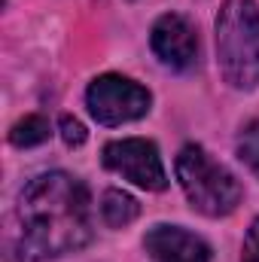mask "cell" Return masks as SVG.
I'll list each match as a JSON object with an SVG mask.
<instances>
[{"label": "cell", "mask_w": 259, "mask_h": 262, "mask_svg": "<svg viewBox=\"0 0 259 262\" xmlns=\"http://www.w3.org/2000/svg\"><path fill=\"white\" fill-rule=\"evenodd\" d=\"M217 64L238 92L259 85V6L253 0L223 3L217 15Z\"/></svg>", "instance_id": "cell-2"}, {"label": "cell", "mask_w": 259, "mask_h": 262, "mask_svg": "<svg viewBox=\"0 0 259 262\" xmlns=\"http://www.w3.org/2000/svg\"><path fill=\"white\" fill-rule=\"evenodd\" d=\"M104 165L116 174H122L140 189L149 192H162L168 189V174L159 156V146L146 137H122V140H110L101 152Z\"/></svg>", "instance_id": "cell-5"}, {"label": "cell", "mask_w": 259, "mask_h": 262, "mask_svg": "<svg viewBox=\"0 0 259 262\" xmlns=\"http://www.w3.org/2000/svg\"><path fill=\"white\" fill-rule=\"evenodd\" d=\"M18 247L28 259H52L82 250L92 235V198L79 177L46 171L34 177L18 198Z\"/></svg>", "instance_id": "cell-1"}, {"label": "cell", "mask_w": 259, "mask_h": 262, "mask_svg": "<svg viewBox=\"0 0 259 262\" xmlns=\"http://www.w3.org/2000/svg\"><path fill=\"white\" fill-rule=\"evenodd\" d=\"M85 104L98 125H122V122H134L149 113L153 95L128 76L104 73L92 79L85 92Z\"/></svg>", "instance_id": "cell-4"}, {"label": "cell", "mask_w": 259, "mask_h": 262, "mask_svg": "<svg viewBox=\"0 0 259 262\" xmlns=\"http://www.w3.org/2000/svg\"><path fill=\"white\" fill-rule=\"evenodd\" d=\"M137 213H140L137 198L128 195V192H122V189H107L104 198H101V216H104V223L110 229H125V226H131L137 220Z\"/></svg>", "instance_id": "cell-8"}, {"label": "cell", "mask_w": 259, "mask_h": 262, "mask_svg": "<svg viewBox=\"0 0 259 262\" xmlns=\"http://www.w3.org/2000/svg\"><path fill=\"white\" fill-rule=\"evenodd\" d=\"M49 119L46 116H40V113H31V116H25V119H18L12 128H9V143L12 146H21V149H28V146H40V143H46L49 140Z\"/></svg>", "instance_id": "cell-9"}, {"label": "cell", "mask_w": 259, "mask_h": 262, "mask_svg": "<svg viewBox=\"0 0 259 262\" xmlns=\"http://www.w3.org/2000/svg\"><path fill=\"white\" fill-rule=\"evenodd\" d=\"M174 171H177V180L189 198V204L204 216H226L241 204L244 189L238 177L229 168L217 165L198 143H186L180 149Z\"/></svg>", "instance_id": "cell-3"}, {"label": "cell", "mask_w": 259, "mask_h": 262, "mask_svg": "<svg viewBox=\"0 0 259 262\" xmlns=\"http://www.w3.org/2000/svg\"><path fill=\"white\" fill-rule=\"evenodd\" d=\"M241 262H259V220H253V223H250V229H247Z\"/></svg>", "instance_id": "cell-12"}, {"label": "cell", "mask_w": 259, "mask_h": 262, "mask_svg": "<svg viewBox=\"0 0 259 262\" xmlns=\"http://www.w3.org/2000/svg\"><path fill=\"white\" fill-rule=\"evenodd\" d=\"M238 159L259 174V119H253L250 125H244L238 134Z\"/></svg>", "instance_id": "cell-10"}, {"label": "cell", "mask_w": 259, "mask_h": 262, "mask_svg": "<svg viewBox=\"0 0 259 262\" xmlns=\"http://www.w3.org/2000/svg\"><path fill=\"white\" fill-rule=\"evenodd\" d=\"M143 250L153 262H210V247L204 238L168 223H159L143 235Z\"/></svg>", "instance_id": "cell-7"}, {"label": "cell", "mask_w": 259, "mask_h": 262, "mask_svg": "<svg viewBox=\"0 0 259 262\" xmlns=\"http://www.w3.org/2000/svg\"><path fill=\"white\" fill-rule=\"evenodd\" d=\"M149 43L159 61L174 70H189L198 61V34L189 25V18L177 12H165L162 18H156Z\"/></svg>", "instance_id": "cell-6"}, {"label": "cell", "mask_w": 259, "mask_h": 262, "mask_svg": "<svg viewBox=\"0 0 259 262\" xmlns=\"http://www.w3.org/2000/svg\"><path fill=\"white\" fill-rule=\"evenodd\" d=\"M58 128H61V140H64L67 146H82L85 137H89L85 125H82L76 116H61V119H58Z\"/></svg>", "instance_id": "cell-11"}]
</instances>
